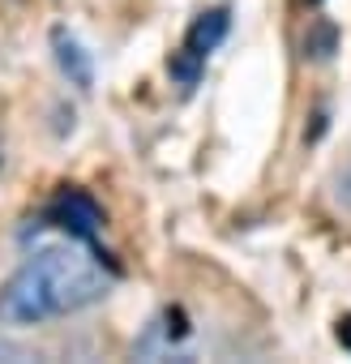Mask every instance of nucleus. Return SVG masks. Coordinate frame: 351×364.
Segmentation results:
<instances>
[{"instance_id": "3", "label": "nucleus", "mask_w": 351, "mask_h": 364, "mask_svg": "<svg viewBox=\"0 0 351 364\" xmlns=\"http://www.w3.org/2000/svg\"><path fill=\"white\" fill-rule=\"evenodd\" d=\"M52 52H56V65H60V73L69 77V86H77V90H90V86H94L90 52H86L65 26H52Z\"/></svg>"}, {"instance_id": "6", "label": "nucleus", "mask_w": 351, "mask_h": 364, "mask_svg": "<svg viewBox=\"0 0 351 364\" xmlns=\"http://www.w3.org/2000/svg\"><path fill=\"white\" fill-rule=\"evenodd\" d=\"M330 52H334V26H330V22H317V26L308 31V39H304V56L325 60Z\"/></svg>"}, {"instance_id": "4", "label": "nucleus", "mask_w": 351, "mask_h": 364, "mask_svg": "<svg viewBox=\"0 0 351 364\" xmlns=\"http://www.w3.org/2000/svg\"><path fill=\"white\" fill-rule=\"evenodd\" d=\"M227 26H232V14L227 9H210V14H202L189 31H185V52H193V56H210L223 39H227Z\"/></svg>"}, {"instance_id": "10", "label": "nucleus", "mask_w": 351, "mask_h": 364, "mask_svg": "<svg viewBox=\"0 0 351 364\" xmlns=\"http://www.w3.org/2000/svg\"><path fill=\"white\" fill-rule=\"evenodd\" d=\"M308 5H317V0H308Z\"/></svg>"}, {"instance_id": "1", "label": "nucleus", "mask_w": 351, "mask_h": 364, "mask_svg": "<svg viewBox=\"0 0 351 364\" xmlns=\"http://www.w3.org/2000/svg\"><path fill=\"white\" fill-rule=\"evenodd\" d=\"M94 253V249H90ZM73 245L48 249L31 257L5 287H0V321L9 326H39L65 313H77L107 296L112 274Z\"/></svg>"}, {"instance_id": "2", "label": "nucleus", "mask_w": 351, "mask_h": 364, "mask_svg": "<svg viewBox=\"0 0 351 364\" xmlns=\"http://www.w3.org/2000/svg\"><path fill=\"white\" fill-rule=\"evenodd\" d=\"M43 223L60 228L69 240H77V245H86V249H99L103 210H99V202H94L90 193H82V189H60V193L48 202Z\"/></svg>"}, {"instance_id": "5", "label": "nucleus", "mask_w": 351, "mask_h": 364, "mask_svg": "<svg viewBox=\"0 0 351 364\" xmlns=\"http://www.w3.org/2000/svg\"><path fill=\"white\" fill-rule=\"evenodd\" d=\"M202 65H206L202 56H193V52H185V48H180V52H176V56L167 60V73H171L176 82H180V86H198V77H202Z\"/></svg>"}, {"instance_id": "9", "label": "nucleus", "mask_w": 351, "mask_h": 364, "mask_svg": "<svg viewBox=\"0 0 351 364\" xmlns=\"http://www.w3.org/2000/svg\"><path fill=\"white\" fill-rule=\"evenodd\" d=\"M0 171H5V141H0Z\"/></svg>"}, {"instance_id": "8", "label": "nucleus", "mask_w": 351, "mask_h": 364, "mask_svg": "<svg viewBox=\"0 0 351 364\" xmlns=\"http://www.w3.org/2000/svg\"><path fill=\"white\" fill-rule=\"evenodd\" d=\"M338 198H342V202L351 206V167H347V171L338 176Z\"/></svg>"}, {"instance_id": "7", "label": "nucleus", "mask_w": 351, "mask_h": 364, "mask_svg": "<svg viewBox=\"0 0 351 364\" xmlns=\"http://www.w3.org/2000/svg\"><path fill=\"white\" fill-rule=\"evenodd\" d=\"M334 338L342 343V351H351V313H342V317H338V326H334Z\"/></svg>"}]
</instances>
